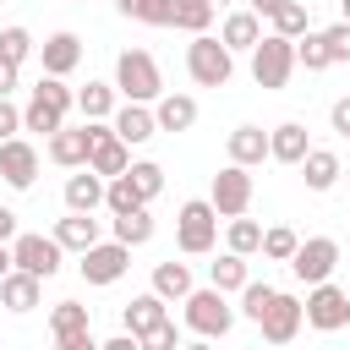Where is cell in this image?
<instances>
[{
	"label": "cell",
	"instance_id": "8fae6325",
	"mask_svg": "<svg viewBox=\"0 0 350 350\" xmlns=\"http://www.w3.org/2000/svg\"><path fill=\"white\" fill-rule=\"evenodd\" d=\"M60 241L55 235H16L11 241V257H16V268H27V273H38V279H55L60 273Z\"/></svg>",
	"mask_w": 350,
	"mask_h": 350
},
{
	"label": "cell",
	"instance_id": "ba28073f",
	"mask_svg": "<svg viewBox=\"0 0 350 350\" xmlns=\"http://www.w3.org/2000/svg\"><path fill=\"white\" fill-rule=\"evenodd\" d=\"M208 202L219 208V219H235V213H246L252 208V175H246V164H224L219 175H213V186H208Z\"/></svg>",
	"mask_w": 350,
	"mask_h": 350
},
{
	"label": "cell",
	"instance_id": "52a82bcc",
	"mask_svg": "<svg viewBox=\"0 0 350 350\" xmlns=\"http://www.w3.org/2000/svg\"><path fill=\"white\" fill-rule=\"evenodd\" d=\"M334 268H339V241H334V235H312V241H301L295 257H290V273H295L301 284H323V279H334Z\"/></svg>",
	"mask_w": 350,
	"mask_h": 350
},
{
	"label": "cell",
	"instance_id": "ee69618b",
	"mask_svg": "<svg viewBox=\"0 0 350 350\" xmlns=\"http://www.w3.org/2000/svg\"><path fill=\"white\" fill-rule=\"evenodd\" d=\"M142 345H148V350H175V345H180V334H175V323L164 317V323H159V328H153Z\"/></svg>",
	"mask_w": 350,
	"mask_h": 350
},
{
	"label": "cell",
	"instance_id": "cb8c5ba5",
	"mask_svg": "<svg viewBox=\"0 0 350 350\" xmlns=\"http://www.w3.org/2000/svg\"><path fill=\"white\" fill-rule=\"evenodd\" d=\"M219 38L230 44V49H257V38H262V16L246 5V11H230L224 16V27H219Z\"/></svg>",
	"mask_w": 350,
	"mask_h": 350
},
{
	"label": "cell",
	"instance_id": "74e56055",
	"mask_svg": "<svg viewBox=\"0 0 350 350\" xmlns=\"http://www.w3.org/2000/svg\"><path fill=\"white\" fill-rule=\"evenodd\" d=\"M268 301H273V284H257V279H246V284H241V317H252V323H257V317L268 312Z\"/></svg>",
	"mask_w": 350,
	"mask_h": 350
},
{
	"label": "cell",
	"instance_id": "603a6c76",
	"mask_svg": "<svg viewBox=\"0 0 350 350\" xmlns=\"http://www.w3.org/2000/svg\"><path fill=\"white\" fill-rule=\"evenodd\" d=\"M208 22H213V0H164V27L208 33Z\"/></svg>",
	"mask_w": 350,
	"mask_h": 350
},
{
	"label": "cell",
	"instance_id": "7dc6e473",
	"mask_svg": "<svg viewBox=\"0 0 350 350\" xmlns=\"http://www.w3.org/2000/svg\"><path fill=\"white\" fill-rule=\"evenodd\" d=\"M11 88H16V60L0 55V93H11Z\"/></svg>",
	"mask_w": 350,
	"mask_h": 350
},
{
	"label": "cell",
	"instance_id": "ac0fdd59",
	"mask_svg": "<svg viewBox=\"0 0 350 350\" xmlns=\"http://www.w3.org/2000/svg\"><path fill=\"white\" fill-rule=\"evenodd\" d=\"M301 175H306V191H334V180L345 175V164H339V153H334V148H306Z\"/></svg>",
	"mask_w": 350,
	"mask_h": 350
},
{
	"label": "cell",
	"instance_id": "d590c367",
	"mask_svg": "<svg viewBox=\"0 0 350 350\" xmlns=\"http://www.w3.org/2000/svg\"><path fill=\"white\" fill-rule=\"evenodd\" d=\"M49 328H55V339H66V334H82V328H88V306H77V301H55V312H49Z\"/></svg>",
	"mask_w": 350,
	"mask_h": 350
},
{
	"label": "cell",
	"instance_id": "30bf717a",
	"mask_svg": "<svg viewBox=\"0 0 350 350\" xmlns=\"http://www.w3.org/2000/svg\"><path fill=\"white\" fill-rule=\"evenodd\" d=\"M301 323H306V301H295V295H284V290H273L268 312L257 317V328H262L268 345H290V339L301 334Z\"/></svg>",
	"mask_w": 350,
	"mask_h": 350
},
{
	"label": "cell",
	"instance_id": "1f68e13d",
	"mask_svg": "<svg viewBox=\"0 0 350 350\" xmlns=\"http://www.w3.org/2000/svg\"><path fill=\"white\" fill-rule=\"evenodd\" d=\"M295 66H306V71H328V66H334L323 33H301V38H295Z\"/></svg>",
	"mask_w": 350,
	"mask_h": 350
},
{
	"label": "cell",
	"instance_id": "44dd1931",
	"mask_svg": "<svg viewBox=\"0 0 350 350\" xmlns=\"http://www.w3.org/2000/svg\"><path fill=\"white\" fill-rule=\"evenodd\" d=\"M306 126L301 120H284V126H273L268 131V159H279V164H301L306 159Z\"/></svg>",
	"mask_w": 350,
	"mask_h": 350
},
{
	"label": "cell",
	"instance_id": "d6986e66",
	"mask_svg": "<svg viewBox=\"0 0 350 350\" xmlns=\"http://www.w3.org/2000/svg\"><path fill=\"white\" fill-rule=\"evenodd\" d=\"M170 317V301L159 295V290H148V295H131V306H126V328L137 334V339H148L159 323Z\"/></svg>",
	"mask_w": 350,
	"mask_h": 350
},
{
	"label": "cell",
	"instance_id": "83f0119b",
	"mask_svg": "<svg viewBox=\"0 0 350 350\" xmlns=\"http://www.w3.org/2000/svg\"><path fill=\"white\" fill-rule=\"evenodd\" d=\"M115 241H126V246H148V241H153V213H148V202L131 208V213H115Z\"/></svg>",
	"mask_w": 350,
	"mask_h": 350
},
{
	"label": "cell",
	"instance_id": "e575fe53",
	"mask_svg": "<svg viewBox=\"0 0 350 350\" xmlns=\"http://www.w3.org/2000/svg\"><path fill=\"white\" fill-rule=\"evenodd\" d=\"M60 126H66V115H60V109H49V104L27 98V109H22V131H44V137H55Z\"/></svg>",
	"mask_w": 350,
	"mask_h": 350
},
{
	"label": "cell",
	"instance_id": "8992f818",
	"mask_svg": "<svg viewBox=\"0 0 350 350\" xmlns=\"http://www.w3.org/2000/svg\"><path fill=\"white\" fill-rule=\"evenodd\" d=\"M306 323H312L317 334H339V328L350 323V295H345L334 279L306 284Z\"/></svg>",
	"mask_w": 350,
	"mask_h": 350
},
{
	"label": "cell",
	"instance_id": "836d02e7",
	"mask_svg": "<svg viewBox=\"0 0 350 350\" xmlns=\"http://www.w3.org/2000/svg\"><path fill=\"white\" fill-rule=\"evenodd\" d=\"M295 246H301V235H295L290 224L262 230V257H268V262H290V257H295Z\"/></svg>",
	"mask_w": 350,
	"mask_h": 350
},
{
	"label": "cell",
	"instance_id": "f6af8a7d",
	"mask_svg": "<svg viewBox=\"0 0 350 350\" xmlns=\"http://www.w3.org/2000/svg\"><path fill=\"white\" fill-rule=\"evenodd\" d=\"M60 350H98V339H93V328H82V334H66V339H55Z\"/></svg>",
	"mask_w": 350,
	"mask_h": 350
},
{
	"label": "cell",
	"instance_id": "60d3db41",
	"mask_svg": "<svg viewBox=\"0 0 350 350\" xmlns=\"http://www.w3.org/2000/svg\"><path fill=\"white\" fill-rule=\"evenodd\" d=\"M131 180H137V191H142L148 202H153V197L164 191V170H159L153 159H137V164H131Z\"/></svg>",
	"mask_w": 350,
	"mask_h": 350
},
{
	"label": "cell",
	"instance_id": "f35d334b",
	"mask_svg": "<svg viewBox=\"0 0 350 350\" xmlns=\"http://www.w3.org/2000/svg\"><path fill=\"white\" fill-rule=\"evenodd\" d=\"M33 49H38V44H33V33H27V27H0V55H5V60H16V66H22Z\"/></svg>",
	"mask_w": 350,
	"mask_h": 350
},
{
	"label": "cell",
	"instance_id": "277c9868",
	"mask_svg": "<svg viewBox=\"0 0 350 350\" xmlns=\"http://www.w3.org/2000/svg\"><path fill=\"white\" fill-rule=\"evenodd\" d=\"M180 306H186V328H191V334H202V339H224V334L235 328V306L224 301V290H219V284L191 290Z\"/></svg>",
	"mask_w": 350,
	"mask_h": 350
},
{
	"label": "cell",
	"instance_id": "ab89813d",
	"mask_svg": "<svg viewBox=\"0 0 350 350\" xmlns=\"http://www.w3.org/2000/svg\"><path fill=\"white\" fill-rule=\"evenodd\" d=\"M115 11H120V16H131V22L164 27V0H115Z\"/></svg>",
	"mask_w": 350,
	"mask_h": 350
},
{
	"label": "cell",
	"instance_id": "3957f363",
	"mask_svg": "<svg viewBox=\"0 0 350 350\" xmlns=\"http://www.w3.org/2000/svg\"><path fill=\"white\" fill-rule=\"evenodd\" d=\"M175 241H180V252H186V257L213 252V241H219V208H213L208 197L180 202V213H175Z\"/></svg>",
	"mask_w": 350,
	"mask_h": 350
},
{
	"label": "cell",
	"instance_id": "7402d4cb",
	"mask_svg": "<svg viewBox=\"0 0 350 350\" xmlns=\"http://www.w3.org/2000/svg\"><path fill=\"white\" fill-rule=\"evenodd\" d=\"M55 241H60L66 252H77V257H82V252L98 241V219H93V213H77V208H66V219L55 224Z\"/></svg>",
	"mask_w": 350,
	"mask_h": 350
},
{
	"label": "cell",
	"instance_id": "8d00e7d4",
	"mask_svg": "<svg viewBox=\"0 0 350 350\" xmlns=\"http://www.w3.org/2000/svg\"><path fill=\"white\" fill-rule=\"evenodd\" d=\"M268 22H273V33H284V38H301V33H306V5H301V0H284V5H279Z\"/></svg>",
	"mask_w": 350,
	"mask_h": 350
},
{
	"label": "cell",
	"instance_id": "e0dca14e",
	"mask_svg": "<svg viewBox=\"0 0 350 350\" xmlns=\"http://www.w3.org/2000/svg\"><path fill=\"white\" fill-rule=\"evenodd\" d=\"M153 115H159V131H191L197 126V98L191 93H159Z\"/></svg>",
	"mask_w": 350,
	"mask_h": 350
},
{
	"label": "cell",
	"instance_id": "9c48e42d",
	"mask_svg": "<svg viewBox=\"0 0 350 350\" xmlns=\"http://www.w3.org/2000/svg\"><path fill=\"white\" fill-rule=\"evenodd\" d=\"M77 268H82L88 284H115V279L131 268V246H126V241H93Z\"/></svg>",
	"mask_w": 350,
	"mask_h": 350
},
{
	"label": "cell",
	"instance_id": "6da1fadb",
	"mask_svg": "<svg viewBox=\"0 0 350 350\" xmlns=\"http://www.w3.org/2000/svg\"><path fill=\"white\" fill-rule=\"evenodd\" d=\"M186 71H191L197 88H224V82L235 77V49H230L224 38H213V33H191V44H186Z\"/></svg>",
	"mask_w": 350,
	"mask_h": 350
},
{
	"label": "cell",
	"instance_id": "7bdbcfd3",
	"mask_svg": "<svg viewBox=\"0 0 350 350\" xmlns=\"http://www.w3.org/2000/svg\"><path fill=\"white\" fill-rule=\"evenodd\" d=\"M16 131H22V109L11 104V93H0V142L16 137Z\"/></svg>",
	"mask_w": 350,
	"mask_h": 350
},
{
	"label": "cell",
	"instance_id": "4dcf8cb0",
	"mask_svg": "<svg viewBox=\"0 0 350 350\" xmlns=\"http://www.w3.org/2000/svg\"><path fill=\"white\" fill-rule=\"evenodd\" d=\"M33 98H38V104H49V109H60V115H71V109H77V93L66 88V77H49V71L38 77Z\"/></svg>",
	"mask_w": 350,
	"mask_h": 350
},
{
	"label": "cell",
	"instance_id": "d4e9b609",
	"mask_svg": "<svg viewBox=\"0 0 350 350\" xmlns=\"http://www.w3.org/2000/svg\"><path fill=\"white\" fill-rule=\"evenodd\" d=\"M230 159L246 164V170L262 164V159H268V131H262V126H235V131H230Z\"/></svg>",
	"mask_w": 350,
	"mask_h": 350
},
{
	"label": "cell",
	"instance_id": "d6a6232c",
	"mask_svg": "<svg viewBox=\"0 0 350 350\" xmlns=\"http://www.w3.org/2000/svg\"><path fill=\"white\" fill-rule=\"evenodd\" d=\"M230 252H241V257L262 252V224L246 219V213H235V219H230Z\"/></svg>",
	"mask_w": 350,
	"mask_h": 350
},
{
	"label": "cell",
	"instance_id": "816d5d0a",
	"mask_svg": "<svg viewBox=\"0 0 350 350\" xmlns=\"http://www.w3.org/2000/svg\"><path fill=\"white\" fill-rule=\"evenodd\" d=\"M213 5H230V0H213Z\"/></svg>",
	"mask_w": 350,
	"mask_h": 350
},
{
	"label": "cell",
	"instance_id": "5b68a950",
	"mask_svg": "<svg viewBox=\"0 0 350 350\" xmlns=\"http://www.w3.org/2000/svg\"><path fill=\"white\" fill-rule=\"evenodd\" d=\"M115 88H120L126 98H137V104H153V98L164 93L159 60H153L148 49H126V55L115 60Z\"/></svg>",
	"mask_w": 350,
	"mask_h": 350
},
{
	"label": "cell",
	"instance_id": "681fc988",
	"mask_svg": "<svg viewBox=\"0 0 350 350\" xmlns=\"http://www.w3.org/2000/svg\"><path fill=\"white\" fill-rule=\"evenodd\" d=\"M246 5H252V11H257V16H273V11H279V5H284V0H246Z\"/></svg>",
	"mask_w": 350,
	"mask_h": 350
},
{
	"label": "cell",
	"instance_id": "7a4b0ae2",
	"mask_svg": "<svg viewBox=\"0 0 350 350\" xmlns=\"http://www.w3.org/2000/svg\"><path fill=\"white\" fill-rule=\"evenodd\" d=\"M290 71H295V38H284V33H262L257 49H252V82L268 88V93H279V88L290 82Z\"/></svg>",
	"mask_w": 350,
	"mask_h": 350
},
{
	"label": "cell",
	"instance_id": "7c38bea8",
	"mask_svg": "<svg viewBox=\"0 0 350 350\" xmlns=\"http://www.w3.org/2000/svg\"><path fill=\"white\" fill-rule=\"evenodd\" d=\"M0 180H5L11 191H27V186L38 180V148H33L27 137H5V142H0Z\"/></svg>",
	"mask_w": 350,
	"mask_h": 350
},
{
	"label": "cell",
	"instance_id": "5bb4252c",
	"mask_svg": "<svg viewBox=\"0 0 350 350\" xmlns=\"http://www.w3.org/2000/svg\"><path fill=\"white\" fill-rule=\"evenodd\" d=\"M38 55H44V71H49V77H71L77 60H82V38H77V33H49V38L38 44Z\"/></svg>",
	"mask_w": 350,
	"mask_h": 350
},
{
	"label": "cell",
	"instance_id": "2e32d148",
	"mask_svg": "<svg viewBox=\"0 0 350 350\" xmlns=\"http://www.w3.org/2000/svg\"><path fill=\"white\" fill-rule=\"evenodd\" d=\"M104 175L93 170V164H82L71 180H66V208H77V213H93V208H104Z\"/></svg>",
	"mask_w": 350,
	"mask_h": 350
},
{
	"label": "cell",
	"instance_id": "4316f807",
	"mask_svg": "<svg viewBox=\"0 0 350 350\" xmlns=\"http://www.w3.org/2000/svg\"><path fill=\"white\" fill-rule=\"evenodd\" d=\"M115 93H120L115 82H88V88L77 93V109H82L88 120H109V115H115Z\"/></svg>",
	"mask_w": 350,
	"mask_h": 350
},
{
	"label": "cell",
	"instance_id": "c3c4849f",
	"mask_svg": "<svg viewBox=\"0 0 350 350\" xmlns=\"http://www.w3.org/2000/svg\"><path fill=\"white\" fill-rule=\"evenodd\" d=\"M0 241H16V213L0 208Z\"/></svg>",
	"mask_w": 350,
	"mask_h": 350
},
{
	"label": "cell",
	"instance_id": "b9f144b4",
	"mask_svg": "<svg viewBox=\"0 0 350 350\" xmlns=\"http://www.w3.org/2000/svg\"><path fill=\"white\" fill-rule=\"evenodd\" d=\"M323 44H328L334 66H339V60H350V16H345V22H334V27H323Z\"/></svg>",
	"mask_w": 350,
	"mask_h": 350
},
{
	"label": "cell",
	"instance_id": "f5cc1de1",
	"mask_svg": "<svg viewBox=\"0 0 350 350\" xmlns=\"http://www.w3.org/2000/svg\"><path fill=\"white\" fill-rule=\"evenodd\" d=\"M345 16H350V0H345Z\"/></svg>",
	"mask_w": 350,
	"mask_h": 350
},
{
	"label": "cell",
	"instance_id": "f546056e",
	"mask_svg": "<svg viewBox=\"0 0 350 350\" xmlns=\"http://www.w3.org/2000/svg\"><path fill=\"white\" fill-rule=\"evenodd\" d=\"M246 279H252V273H246V257H241V252H224L219 262H208V284H219L224 295H230V290H241Z\"/></svg>",
	"mask_w": 350,
	"mask_h": 350
},
{
	"label": "cell",
	"instance_id": "ffe728a7",
	"mask_svg": "<svg viewBox=\"0 0 350 350\" xmlns=\"http://www.w3.org/2000/svg\"><path fill=\"white\" fill-rule=\"evenodd\" d=\"M115 131L137 148V142H148V137H159V115L148 109V104H137V98H126V109H115Z\"/></svg>",
	"mask_w": 350,
	"mask_h": 350
},
{
	"label": "cell",
	"instance_id": "4fadbf2b",
	"mask_svg": "<svg viewBox=\"0 0 350 350\" xmlns=\"http://www.w3.org/2000/svg\"><path fill=\"white\" fill-rule=\"evenodd\" d=\"M38 295H44V279L27 273V268H11V273L0 279V306H5V312H33Z\"/></svg>",
	"mask_w": 350,
	"mask_h": 350
},
{
	"label": "cell",
	"instance_id": "9a60e30c",
	"mask_svg": "<svg viewBox=\"0 0 350 350\" xmlns=\"http://www.w3.org/2000/svg\"><path fill=\"white\" fill-rule=\"evenodd\" d=\"M88 153H93V131H88V126H82V131L60 126V131L49 137V159H55L60 170H82V164H88Z\"/></svg>",
	"mask_w": 350,
	"mask_h": 350
},
{
	"label": "cell",
	"instance_id": "f907efd6",
	"mask_svg": "<svg viewBox=\"0 0 350 350\" xmlns=\"http://www.w3.org/2000/svg\"><path fill=\"white\" fill-rule=\"evenodd\" d=\"M11 268H16V257H11V241H0V279H5Z\"/></svg>",
	"mask_w": 350,
	"mask_h": 350
},
{
	"label": "cell",
	"instance_id": "484cf974",
	"mask_svg": "<svg viewBox=\"0 0 350 350\" xmlns=\"http://www.w3.org/2000/svg\"><path fill=\"white\" fill-rule=\"evenodd\" d=\"M153 290H159L164 301H186L197 284H191V268L170 257V262H153Z\"/></svg>",
	"mask_w": 350,
	"mask_h": 350
},
{
	"label": "cell",
	"instance_id": "bcb514c9",
	"mask_svg": "<svg viewBox=\"0 0 350 350\" xmlns=\"http://www.w3.org/2000/svg\"><path fill=\"white\" fill-rule=\"evenodd\" d=\"M328 126H334L339 137H350V98H339V104L328 109Z\"/></svg>",
	"mask_w": 350,
	"mask_h": 350
},
{
	"label": "cell",
	"instance_id": "f1b7e54d",
	"mask_svg": "<svg viewBox=\"0 0 350 350\" xmlns=\"http://www.w3.org/2000/svg\"><path fill=\"white\" fill-rule=\"evenodd\" d=\"M148 197L137 191V180H131V170L126 175H109V186H104V208L109 213H131V208H142Z\"/></svg>",
	"mask_w": 350,
	"mask_h": 350
}]
</instances>
